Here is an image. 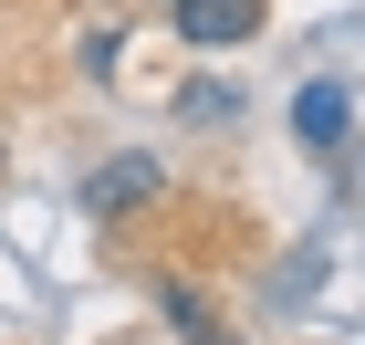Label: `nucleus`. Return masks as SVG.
Returning <instances> with one entry per match:
<instances>
[{
    "mask_svg": "<svg viewBox=\"0 0 365 345\" xmlns=\"http://www.w3.org/2000/svg\"><path fill=\"white\" fill-rule=\"evenodd\" d=\"M178 115H198V126H230V115H240V94H230V84H198V94H178Z\"/></svg>",
    "mask_w": 365,
    "mask_h": 345,
    "instance_id": "20e7f679",
    "label": "nucleus"
},
{
    "mask_svg": "<svg viewBox=\"0 0 365 345\" xmlns=\"http://www.w3.org/2000/svg\"><path fill=\"white\" fill-rule=\"evenodd\" d=\"M146 189H157V168H146V157H115V168H105V178H94L84 199H94V209H136V199H146Z\"/></svg>",
    "mask_w": 365,
    "mask_h": 345,
    "instance_id": "7ed1b4c3",
    "label": "nucleus"
},
{
    "mask_svg": "<svg viewBox=\"0 0 365 345\" xmlns=\"http://www.w3.org/2000/svg\"><path fill=\"white\" fill-rule=\"evenodd\" d=\"M344 126H355V94H344L334 74H313V84L292 94V136H303L313 157H334V146H344Z\"/></svg>",
    "mask_w": 365,
    "mask_h": 345,
    "instance_id": "f257e3e1",
    "label": "nucleus"
},
{
    "mask_svg": "<svg viewBox=\"0 0 365 345\" xmlns=\"http://www.w3.org/2000/svg\"><path fill=\"white\" fill-rule=\"evenodd\" d=\"M178 31H188L198 53H230V42H251L261 31V0H168Z\"/></svg>",
    "mask_w": 365,
    "mask_h": 345,
    "instance_id": "f03ea898",
    "label": "nucleus"
}]
</instances>
